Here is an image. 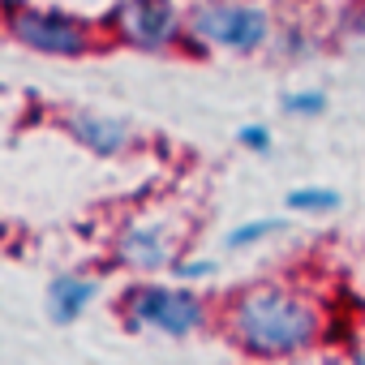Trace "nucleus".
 Instances as JSON below:
<instances>
[{"label": "nucleus", "instance_id": "obj_1", "mask_svg": "<svg viewBox=\"0 0 365 365\" xmlns=\"http://www.w3.org/2000/svg\"><path fill=\"white\" fill-rule=\"evenodd\" d=\"M322 327V305L275 279L245 284L224 305V335L258 361H284L318 348Z\"/></svg>", "mask_w": 365, "mask_h": 365}, {"label": "nucleus", "instance_id": "obj_2", "mask_svg": "<svg viewBox=\"0 0 365 365\" xmlns=\"http://www.w3.org/2000/svg\"><path fill=\"white\" fill-rule=\"evenodd\" d=\"M185 31L194 48L232 56H254L275 39L271 9L254 0H198L185 9Z\"/></svg>", "mask_w": 365, "mask_h": 365}, {"label": "nucleus", "instance_id": "obj_3", "mask_svg": "<svg viewBox=\"0 0 365 365\" xmlns=\"http://www.w3.org/2000/svg\"><path fill=\"white\" fill-rule=\"evenodd\" d=\"M0 22L5 35L39 56H56V61H78L99 52V31L65 9H48V5H26V0H0Z\"/></svg>", "mask_w": 365, "mask_h": 365}, {"label": "nucleus", "instance_id": "obj_4", "mask_svg": "<svg viewBox=\"0 0 365 365\" xmlns=\"http://www.w3.org/2000/svg\"><path fill=\"white\" fill-rule=\"evenodd\" d=\"M120 314L129 331H159L172 339H185L207 327V301L190 288H172L155 279H138L120 292Z\"/></svg>", "mask_w": 365, "mask_h": 365}, {"label": "nucleus", "instance_id": "obj_5", "mask_svg": "<svg viewBox=\"0 0 365 365\" xmlns=\"http://www.w3.org/2000/svg\"><path fill=\"white\" fill-rule=\"evenodd\" d=\"M103 26L125 48L155 52V56H168V52L190 43L185 9H180L176 0H116L103 18Z\"/></svg>", "mask_w": 365, "mask_h": 365}, {"label": "nucleus", "instance_id": "obj_6", "mask_svg": "<svg viewBox=\"0 0 365 365\" xmlns=\"http://www.w3.org/2000/svg\"><path fill=\"white\" fill-rule=\"evenodd\" d=\"M176 245H180V232H176L168 220H155V215L129 220V224L116 228V237H112V254H116V262L129 267V271H138V275L172 271V262H176Z\"/></svg>", "mask_w": 365, "mask_h": 365}, {"label": "nucleus", "instance_id": "obj_7", "mask_svg": "<svg viewBox=\"0 0 365 365\" xmlns=\"http://www.w3.org/2000/svg\"><path fill=\"white\" fill-rule=\"evenodd\" d=\"M65 133H69L78 146H86L91 155H99V159H120V155H129L133 142H138L125 120H116V116H95V112H65Z\"/></svg>", "mask_w": 365, "mask_h": 365}, {"label": "nucleus", "instance_id": "obj_8", "mask_svg": "<svg viewBox=\"0 0 365 365\" xmlns=\"http://www.w3.org/2000/svg\"><path fill=\"white\" fill-rule=\"evenodd\" d=\"M91 301H95V279L73 275V271L52 275V284H48V318H52L56 327H73V322L86 314Z\"/></svg>", "mask_w": 365, "mask_h": 365}, {"label": "nucleus", "instance_id": "obj_9", "mask_svg": "<svg viewBox=\"0 0 365 365\" xmlns=\"http://www.w3.org/2000/svg\"><path fill=\"white\" fill-rule=\"evenodd\" d=\"M339 202H344L339 190H322V185L288 190V198H284V207H288L292 215H327V211H335Z\"/></svg>", "mask_w": 365, "mask_h": 365}, {"label": "nucleus", "instance_id": "obj_10", "mask_svg": "<svg viewBox=\"0 0 365 365\" xmlns=\"http://www.w3.org/2000/svg\"><path fill=\"white\" fill-rule=\"evenodd\" d=\"M275 232H284V220H250V224H237L224 237V250H250V245H258L262 237H275Z\"/></svg>", "mask_w": 365, "mask_h": 365}, {"label": "nucleus", "instance_id": "obj_11", "mask_svg": "<svg viewBox=\"0 0 365 365\" xmlns=\"http://www.w3.org/2000/svg\"><path fill=\"white\" fill-rule=\"evenodd\" d=\"M284 112L288 116H322L327 112V95L322 91H297L284 99Z\"/></svg>", "mask_w": 365, "mask_h": 365}, {"label": "nucleus", "instance_id": "obj_12", "mask_svg": "<svg viewBox=\"0 0 365 365\" xmlns=\"http://www.w3.org/2000/svg\"><path fill=\"white\" fill-rule=\"evenodd\" d=\"M237 142H241L245 150H254V155H267V150L275 146V138H271L267 125H241V129H237Z\"/></svg>", "mask_w": 365, "mask_h": 365}, {"label": "nucleus", "instance_id": "obj_13", "mask_svg": "<svg viewBox=\"0 0 365 365\" xmlns=\"http://www.w3.org/2000/svg\"><path fill=\"white\" fill-rule=\"evenodd\" d=\"M211 271H215L211 258H176V262H172V275L185 279V284H190V279H207Z\"/></svg>", "mask_w": 365, "mask_h": 365}, {"label": "nucleus", "instance_id": "obj_14", "mask_svg": "<svg viewBox=\"0 0 365 365\" xmlns=\"http://www.w3.org/2000/svg\"><path fill=\"white\" fill-rule=\"evenodd\" d=\"M335 365H365V356H352V361H335Z\"/></svg>", "mask_w": 365, "mask_h": 365}]
</instances>
